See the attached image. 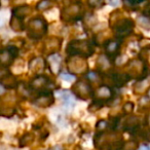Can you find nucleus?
<instances>
[{"label": "nucleus", "mask_w": 150, "mask_h": 150, "mask_svg": "<svg viewBox=\"0 0 150 150\" xmlns=\"http://www.w3.org/2000/svg\"><path fill=\"white\" fill-rule=\"evenodd\" d=\"M148 98H149V99H150V90H149V91H148Z\"/></svg>", "instance_id": "nucleus-38"}, {"label": "nucleus", "mask_w": 150, "mask_h": 150, "mask_svg": "<svg viewBox=\"0 0 150 150\" xmlns=\"http://www.w3.org/2000/svg\"><path fill=\"white\" fill-rule=\"evenodd\" d=\"M111 79H112L113 83H114L115 86H118V88H121V86H123L129 79H131V77H129L127 73H125V74L114 73V74H112V76H111Z\"/></svg>", "instance_id": "nucleus-20"}, {"label": "nucleus", "mask_w": 150, "mask_h": 150, "mask_svg": "<svg viewBox=\"0 0 150 150\" xmlns=\"http://www.w3.org/2000/svg\"><path fill=\"white\" fill-rule=\"evenodd\" d=\"M123 110H125V112H127V113H131L132 111L134 110V104L132 102L125 103V106H123Z\"/></svg>", "instance_id": "nucleus-31"}, {"label": "nucleus", "mask_w": 150, "mask_h": 150, "mask_svg": "<svg viewBox=\"0 0 150 150\" xmlns=\"http://www.w3.org/2000/svg\"><path fill=\"white\" fill-rule=\"evenodd\" d=\"M72 92L74 96L80 100L86 101L88 99L94 98V91H93L91 84L86 80H79L73 84Z\"/></svg>", "instance_id": "nucleus-5"}, {"label": "nucleus", "mask_w": 150, "mask_h": 150, "mask_svg": "<svg viewBox=\"0 0 150 150\" xmlns=\"http://www.w3.org/2000/svg\"><path fill=\"white\" fill-rule=\"evenodd\" d=\"M119 3H120L119 1H110V2H109V4L112 5V6H116V5H118Z\"/></svg>", "instance_id": "nucleus-34"}, {"label": "nucleus", "mask_w": 150, "mask_h": 150, "mask_svg": "<svg viewBox=\"0 0 150 150\" xmlns=\"http://www.w3.org/2000/svg\"><path fill=\"white\" fill-rule=\"evenodd\" d=\"M47 22L43 18L36 17L31 19L27 25V35L32 39H40L47 32Z\"/></svg>", "instance_id": "nucleus-3"}, {"label": "nucleus", "mask_w": 150, "mask_h": 150, "mask_svg": "<svg viewBox=\"0 0 150 150\" xmlns=\"http://www.w3.org/2000/svg\"><path fill=\"white\" fill-rule=\"evenodd\" d=\"M147 123H148V125H149V127H150V115L147 117Z\"/></svg>", "instance_id": "nucleus-37"}, {"label": "nucleus", "mask_w": 150, "mask_h": 150, "mask_svg": "<svg viewBox=\"0 0 150 150\" xmlns=\"http://www.w3.org/2000/svg\"><path fill=\"white\" fill-rule=\"evenodd\" d=\"M44 67H45V62L42 58H35L29 63V69L37 75H40Z\"/></svg>", "instance_id": "nucleus-15"}, {"label": "nucleus", "mask_w": 150, "mask_h": 150, "mask_svg": "<svg viewBox=\"0 0 150 150\" xmlns=\"http://www.w3.org/2000/svg\"><path fill=\"white\" fill-rule=\"evenodd\" d=\"M134 28H135V23L133 20L129 19V18L118 19L114 23V25H112V29L117 39L120 40L131 35L134 31Z\"/></svg>", "instance_id": "nucleus-4"}, {"label": "nucleus", "mask_w": 150, "mask_h": 150, "mask_svg": "<svg viewBox=\"0 0 150 150\" xmlns=\"http://www.w3.org/2000/svg\"><path fill=\"white\" fill-rule=\"evenodd\" d=\"M58 94H59V96L62 98L63 105H64L65 109H67V110H72L75 106V103H76L75 97L66 90L58 92Z\"/></svg>", "instance_id": "nucleus-14"}, {"label": "nucleus", "mask_w": 150, "mask_h": 150, "mask_svg": "<svg viewBox=\"0 0 150 150\" xmlns=\"http://www.w3.org/2000/svg\"><path fill=\"white\" fill-rule=\"evenodd\" d=\"M108 125H109L107 123L106 120H99L98 123H97V125H96V129H98L100 133H104L105 129L108 127Z\"/></svg>", "instance_id": "nucleus-30"}, {"label": "nucleus", "mask_w": 150, "mask_h": 150, "mask_svg": "<svg viewBox=\"0 0 150 150\" xmlns=\"http://www.w3.org/2000/svg\"><path fill=\"white\" fill-rule=\"evenodd\" d=\"M111 65V61L109 60V58L106 56V54H103V56L99 57L98 60V66L100 67L102 70H106L110 67Z\"/></svg>", "instance_id": "nucleus-23"}, {"label": "nucleus", "mask_w": 150, "mask_h": 150, "mask_svg": "<svg viewBox=\"0 0 150 150\" xmlns=\"http://www.w3.org/2000/svg\"><path fill=\"white\" fill-rule=\"evenodd\" d=\"M105 103L102 102V101H99V100H94V102L88 106V110L91 112H95V111H98L100 110L101 108H103Z\"/></svg>", "instance_id": "nucleus-25"}, {"label": "nucleus", "mask_w": 150, "mask_h": 150, "mask_svg": "<svg viewBox=\"0 0 150 150\" xmlns=\"http://www.w3.org/2000/svg\"><path fill=\"white\" fill-rule=\"evenodd\" d=\"M5 93V88L2 86V84H0V95H2Z\"/></svg>", "instance_id": "nucleus-35"}, {"label": "nucleus", "mask_w": 150, "mask_h": 150, "mask_svg": "<svg viewBox=\"0 0 150 150\" xmlns=\"http://www.w3.org/2000/svg\"><path fill=\"white\" fill-rule=\"evenodd\" d=\"M9 26L11 28L16 32H22L25 30V24L22 19H19L17 17H11V22H9Z\"/></svg>", "instance_id": "nucleus-21"}, {"label": "nucleus", "mask_w": 150, "mask_h": 150, "mask_svg": "<svg viewBox=\"0 0 150 150\" xmlns=\"http://www.w3.org/2000/svg\"><path fill=\"white\" fill-rule=\"evenodd\" d=\"M121 46V40L120 39H112L109 40L105 45V50H106V56L109 58L110 61H113L118 56L119 50Z\"/></svg>", "instance_id": "nucleus-11"}, {"label": "nucleus", "mask_w": 150, "mask_h": 150, "mask_svg": "<svg viewBox=\"0 0 150 150\" xmlns=\"http://www.w3.org/2000/svg\"><path fill=\"white\" fill-rule=\"evenodd\" d=\"M34 141V135L32 133H26L24 136H22V138L19 141V146L21 148L29 146L31 143H33Z\"/></svg>", "instance_id": "nucleus-22"}, {"label": "nucleus", "mask_w": 150, "mask_h": 150, "mask_svg": "<svg viewBox=\"0 0 150 150\" xmlns=\"http://www.w3.org/2000/svg\"><path fill=\"white\" fill-rule=\"evenodd\" d=\"M139 107L143 109H149L150 108V99L148 97H143L139 101Z\"/></svg>", "instance_id": "nucleus-28"}, {"label": "nucleus", "mask_w": 150, "mask_h": 150, "mask_svg": "<svg viewBox=\"0 0 150 150\" xmlns=\"http://www.w3.org/2000/svg\"><path fill=\"white\" fill-rule=\"evenodd\" d=\"M137 23L138 25H140V27H142L143 29L146 30H149L150 29V21L148 20V18L146 17H139L137 20Z\"/></svg>", "instance_id": "nucleus-24"}, {"label": "nucleus", "mask_w": 150, "mask_h": 150, "mask_svg": "<svg viewBox=\"0 0 150 150\" xmlns=\"http://www.w3.org/2000/svg\"><path fill=\"white\" fill-rule=\"evenodd\" d=\"M50 84V80L46 77L45 75H36L35 77L30 82V88L32 91L43 93L47 92V86Z\"/></svg>", "instance_id": "nucleus-9"}, {"label": "nucleus", "mask_w": 150, "mask_h": 150, "mask_svg": "<svg viewBox=\"0 0 150 150\" xmlns=\"http://www.w3.org/2000/svg\"><path fill=\"white\" fill-rule=\"evenodd\" d=\"M82 9L79 3H73L69 6L65 7L61 13V18L65 22H72L81 18Z\"/></svg>", "instance_id": "nucleus-8"}, {"label": "nucleus", "mask_w": 150, "mask_h": 150, "mask_svg": "<svg viewBox=\"0 0 150 150\" xmlns=\"http://www.w3.org/2000/svg\"><path fill=\"white\" fill-rule=\"evenodd\" d=\"M52 3L50 1H47V0H43V1H39V2L36 4V9L38 11H45V9H48L50 6H52Z\"/></svg>", "instance_id": "nucleus-26"}, {"label": "nucleus", "mask_w": 150, "mask_h": 150, "mask_svg": "<svg viewBox=\"0 0 150 150\" xmlns=\"http://www.w3.org/2000/svg\"><path fill=\"white\" fill-rule=\"evenodd\" d=\"M137 150H150V145H142L141 147H139Z\"/></svg>", "instance_id": "nucleus-33"}, {"label": "nucleus", "mask_w": 150, "mask_h": 150, "mask_svg": "<svg viewBox=\"0 0 150 150\" xmlns=\"http://www.w3.org/2000/svg\"><path fill=\"white\" fill-rule=\"evenodd\" d=\"M61 63H62V59H61V56H59L58 54H52V56H50V58H48V64H50V70H52L54 74H60Z\"/></svg>", "instance_id": "nucleus-16"}, {"label": "nucleus", "mask_w": 150, "mask_h": 150, "mask_svg": "<svg viewBox=\"0 0 150 150\" xmlns=\"http://www.w3.org/2000/svg\"><path fill=\"white\" fill-rule=\"evenodd\" d=\"M67 67L70 74H81V73H86L88 70V63L86 59L82 57L73 56L69 57L67 60Z\"/></svg>", "instance_id": "nucleus-6"}, {"label": "nucleus", "mask_w": 150, "mask_h": 150, "mask_svg": "<svg viewBox=\"0 0 150 150\" xmlns=\"http://www.w3.org/2000/svg\"><path fill=\"white\" fill-rule=\"evenodd\" d=\"M54 103V97L52 92L47 91V92L40 93L39 96L36 97L35 100L33 101V104L40 108H48Z\"/></svg>", "instance_id": "nucleus-10"}, {"label": "nucleus", "mask_w": 150, "mask_h": 150, "mask_svg": "<svg viewBox=\"0 0 150 150\" xmlns=\"http://www.w3.org/2000/svg\"><path fill=\"white\" fill-rule=\"evenodd\" d=\"M61 45H62V39L58 37H50L44 43V50H45L46 54L52 56L60 50Z\"/></svg>", "instance_id": "nucleus-13"}, {"label": "nucleus", "mask_w": 150, "mask_h": 150, "mask_svg": "<svg viewBox=\"0 0 150 150\" xmlns=\"http://www.w3.org/2000/svg\"><path fill=\"white\" fill-rule=\"evenodd\" d=\"M0 84H2L4 88H15L18 86V81L16 76L13 74L8 73V74H4L0 79Z\"/></svg>", "instance_id": "nucleus-17"}, {"label": "nucleus", "mask_w": 150, "mask_h": 150, "mask_svg": "<svg viewBox=\"0 0 150 150\" xmlns=\"http://www.w3.org/2000/svg\"><path fill=\"white\" fill-rule=\"evenodd\" d=\"M66 52L69 57L77 56L82 57L86 59L91 57L95 52L94 46L92 42L86 39H78V40H72L67 45Z\"/></svg>", "instance_id": "nucleus-1"}, {"label": "nucleus", "mask_w": 150, "mask_h": 150, "mask_svg": "<svg viewBox=\"0 0 150 150\" xmlns=\"http://www.w3.org/2000/svg\"><path fill=\"white\" fill-rule=\"evenodd\" d=\"M148 17H149V18H148V20L150 21V13H149V16H148Z\"/></svg>", "instance_id": "nucleus-39"}, {"label": "nucleus", "mask_w": 150, "mask_h": 150, "mask_svg": "<svg viewBox=\"0 0 150 150\" xmlns=\"http://www.w3.org/2000/svg\"><path fill=\"white\" fill-rule=\"evenodd\" d=\"M0 5H1V3H0Z\"/></svg>", "instance_id": "nucleus-40"}, {"label": "nucleus", "mask_w": 150, "mask_h": 150, "mask_svg": "<svg viewBox=\"0 0 150 150\" xmlns=\"http://www.w3.org/2000/svg\"><path fill=\"white\" fill-rule=\"evenodd\" d=\"M95 146L99 149H107V150H120L123 146V141L121 138L115 136L114 134L107 135V134L101 133L95 137L94 139Z\"/></svg>", "instance_id": "nucleus-2"}, {"label": "nucleus", "mask_w": 150, "mask_h": 150, "mask_svg": "<svg viewBox=\"0 0 150 150\" xmlns=\"http://www.w3.org/2000/svg\"><path fill=\"white\" fill-rule=\"evenodd\" d=\"M140 120L138 117L136 116H129L125 121V125H123V129L127 132H135L136 129L139 127Z\"/></svg>", "instance_id": "nucleus-19"}, {"label": "nucleus", "mask_w": 150, "mask_h": 150, "mask_svg": "<svg viewBox=\"0 0 150 150\" xmlns=\"http://www.w3.org/2000/svg\"><path fill=\"white\" fill-rule=\"evenodd\" d=\"M30 11H31V8H30L29 5L23 4V5H20V6L13 7V9L11 11V13H13V17H17L19 19L24 20L29 15Z\"/></svg>", "instance_id": "nucleus-18"}, {"label": "nucleus", "mask_w": 150, "mask_h": 150, "mask_svg": "<svg viewBox=\"0 0 150 150\" xmlns=\"http://www.w3.org/2000/svg\"><path fill=\"white\" fill-rule=\"evenodd\" d=\"M19 54V47L16 45H8L0 50V67H9Z\"/></svg>", "instance_id": "nucleus-7"}, {"label": "nucleus", "mask_w": 150, "mask_h": 150, "mask_svg": "<svg viewBox=\"0 0 150 150\" xmlns=\"http://www.w3.org/2000/svg\"><path fill=\"white\" fill-rule=\"evenodd\" d=\"M60 78L65 81H74L75 80V75H72L70 73L67 72H60Z\"/></svg>", "instance_id": "nucleus-27"}, {"label": "nucleus", "mask_w": 150, "mask_h": 150, "mask_svg": "<svg viewBox=\"0 0 150 150\" xmlns=\"http://www.w3.org/2000/svg\"><path fill=\"white\" fill-rule=\"evenodd\" d=\"M88 4H90L92 7H94V8H96V7L102 6V5L104 4V2H101V1H90Z\"/></svg>", "instance_id": "nucleus-32"}, {"label": "nucleus", "mask_w": 150, "mask_h": 150, "mask_svg": "<svg viewBox=\"0 0 150 150\" xmlns=\"http://www.w3.org/2000/svg\"><path fill=\"white\" fill-rule=\"evenodd\" d=\"M145 138L148 140V141H150V132H147V134H146Z\"/></svg>", "instance_id": "nucleus-36"}, {"label": "nucleus", "mask_w": 150, "mask_h": 150, "mask_svg": "<svg viewBox=\"0 0 150 150\" xmlns=\"http://www.w3.org/2000/svg\"><path fill=\"white\" fill-rule=\"evenodd\" d=\"M114 97V92L111 90V88L107 86H102L94 92V98L95 100L102 101V102H106V101L112 100Z\"/></svg>", "instance_id": "nucleus-12"}, {"label": "nucleus", "mask_w": 150, "mask_h": 150, "mask_svg": "<svg viewBox=\"0 0 150 150\" xmlns=\"http://www.w3.org/2000/svg\"><path fill=\"white\" fill-rule=\"evenodd\" d=\"M137 143L134 141H129L127 143H125L120 150H137Z\"/></svg>", "instance_id": "nucleus-29"}]
</instances>
